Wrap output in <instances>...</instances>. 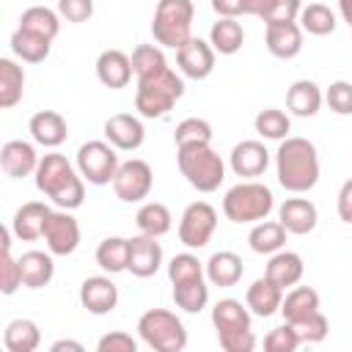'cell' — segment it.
Returning <instances> with one entry per match:
<instances>
[{"mask_svg": "<svg viewBox=\"0 0 352 352\" xmlns=\"http://www.w3.org/2000/svg\"><path fill=\"white\" fill-rule=\"evenodd\" d=\"M19 28L22 30H30V33H38L44 38H55L58 30H60V14L47 8V6H30L22 11L19 16Z\"/></svg>", "mask_w": 352, "mask_h": 352, "instance_id": "cell-36", "label": "cell"}, {"mask_svg": "<svg viewBox=\"0 0 352 352\" xmlns=\"http://www.w3.org/2000/svg\"><path fill=\"white\" fill-rule=\"evenodd\" d=\"M104 140L118 151H138L146 140L143 121L132 113H116L104 121Z\"/></svg>", "mask_w": 352, "mask_h": 352, "instance_id": "cell-13", "label": "cell"}, {"mask_svg": "<svg viewBox=\"0 0 352 352\" xmlns=\"http://www.w3.org/2000/svg\"><path fill=\"white\" fill-rule=\"evenodd\" d=\"M3 344L8 352H33L41 344V330L33 319H14L3 330Z\"/></svg>", "mask_w": 352, "mask_h": 352, "instance_id": "cell-30", "label": "cell"}, {"mask_svg": "<svg viewBox=\"0 0 352 352\" xmlns=\"http://www.w3.org/2000/svg\"><path fill=\"white\" fill-rule=\"evenodd\" d=\"M50 212H52V209H50L44 201H28V204H22V206L14 212V220H11L14 236L22 239V242H36V239H41Z\"/></svg>", "mask_w": 352, "mask_h": 352, "instance_id": "cell-19", "label": "cell"}, {"mask_svg": "<svg viewBox=\"0 0 352 352\" xmlns=\"http://www.w3.org/2000/svg\"><path fill=\"white\" fill-rule=\"evenodd\" d=\"M135 223H138V231L140 234H148V236H165L173 226V217H170V209L160 201H148L138 209L135 214Z\"/></svg>", "mask_w": 352, "mask_h": 352, "instance_id": "cell-34", "label": "cell"}, {"mask_svg": "<svg viewBox=\"0 0 352 352\" xmlns=\"http://www.w3.org/2000/svg\"><path fill=\"white\" fill-rule=\"evenodd\" d=\"M270 165V151L261 140H239L231 148V170L242 179H256L267 170Z\"/></svg>", "mask_w": 352, "mask_h": 352, "instance_id": "cell-17", "label": "cell"}, {"mask_svg": "<svg viewBox=\"0 0 352 352\" xmlns=\"http://www.w3.org/2000/svg\"><path fill=\"white\" fill-rule=\"evenodd\" d=\"M280 302H283V289L275 286L267 275L264 278H256L248 286V292H245V305L250 308L253 316H261V319L278 314L280 311Z\"/></svg>", "mask_w": 352, "mask_h": 352, "instance_id": "cell-23", "label": "cell"}, {"mask_svg": "<svg viewBox=\"0 0 352 352\" xmlns=\"http://www.w3.org/2000/svg\"><path fill=\"white\" fill-rule=\"evenodd\" d=\"M242 272H245V264L234 250H217L206 261V280L212 286H223V289L236 286Z\"/></svg>", "mask_w": 352, "mask_h": 352, "instance_id": "cell-27", "label": "cell"}, {"mask_svg": "<svg viewBox=\"0 0 352 352\" xmlns=\"http://www.w3.org/2000/svg\"><path fill=\"white\" fill-rule=\"evenodd\" d=\"M336 209H338V217H341L344 223H352V179H346V182L341 184Z\"/></svg>", "mask_w": 352, "mask_h": 352, "instance_id": "cell-52", "label": "cell"}, {"mask_svg": "<svg viewBox=\"0 0 352 352\" xmlns=\"http://www.w3.org/2000/svg\"><path fill=\"white\" fill-rule=\"evenodd\" d=\"M50 349H52V352H66V349H69V352H82L85 346H82L80 341H72V338H60V341H55Z\"/></svg>", "mask_w": 352, "mask_h": 352, "instance_id": "cell-55", "label": "cell"}, {"mask_svg": "<svg viewBox=\"0 0 352 352\" xmlns=\"http://www.w3.org/2000/svg\"><path fill=\"white\" fill-rule=\"evenodd\" d=\"M25 91V69L11 60V58H0V107L11 110Z\"/></svg>", "mask_w": 352, "mask_h": 352, "instance_id": "cell-33", "label": "cell"}, {"mask_svg": "<svg viewBox=\"0 0 352 352\" xmlns=\"http://www.w3.org/2000/svg\"><path fill=\"white\" fill-rule=\"evenodd\" d=\"M28 129H30V138L44 148H58L69 138L66 118L55 110H38L36 116H30Z\"/></svg>", "mask_w": 352, "mask_h": 352, "instance_id": "cell-22", "label": "cell"}, {"mask_svg": "<svg viewBox=\"0 0 352 352\" xmlns=\"http://www.w3.org/2000/svg\"><path fill=\"white\" fill-rule=\"evenodd\" d=\"M50 47H52V38H44L38 33H30V30H22V28H16L11 33V52L19 60H25V63H41V60H47Z\"/></svg>", "mask_w": 352, "mask_h": 352, "instance_id": "cell-32", "label": "cell"}, {"mask_svg": "<svg viewBox=\"0 0 352 352\" xmlns=\"http://www.w3.org/2000/svg\"><path fill=\"white\" fill-rule=\"evenodd\" d=\"M173 143H176V148L179 146H195V143H212V124L204 118H195V116L184 118L176 124Z\"/></svg>", "mask_w": 352, "mask_h": 352, "instance_id": "cell-44", "label": "cell"}, {"mask_svg": "<svg viewBox=\"0 0 352 352\" xmlns=\"http://www.w3.org/2000/svg\"><path fill=\"white\" fill-rule=\"evenodd\" d=\"M96 264L104 272H110V275L124 272L126 264H129V239H124V236H107V239H102L99 248H96Z\"/></svg>", "mask_w": 352, "mask_h": 352, "instance_id": "cell-37", "label": "cell"}, {"mask_svg": "<svg viewBox=\"0 0 352 352\" xmlns=\"http://www.w3.org/2000/svg\"><path fill=\"white\" fill-rule=\"evenodd\" d=\"M214 47L204 38H190L184 47L176 50V66L190 80H206L214 72Z\"/></svg>", "mask_w": 352, "mask_h": 352, "instance_id": "cell-12", "label": "cell"}, {"mask_svg": "<svg viewBox=\"0 0 352 352\" xmlns=\"http://www.w3.org/2000/svg\"><path fill=\"white\" fill-rule=\"evenodd\" d=\"M297 22H300L302 33H311V36H330L336 30V14L324 3H308V6H302Z\"/></svg>", "mask_w": 352, "mask_h": 352, "instance_id": "cell-39", "label": "cell"}, {"mask_svg": "<svg viewBox=\"0 0 352 352\" xmlns=\"http://www.w3.org/2000/svg\"><path fill=\"white\" fill-rule=\"evenodd\" d=\"M267 3H270V0H242L245 16H258V19H261V14H264Z\"/></svg>", "mask_w": 352, "mask_h": 352, "instance_id": "cell-54", "label": "cell"}, {"mask_svg": "<svg viewBox=\"0 0 352 352\" xmlns=\"http://www.w3.org/2000/svg\"><path fill=\"white\" fill-rule=\"evenodd\" d=\"M264 41L275 58L292 60L302 50V28H300V22H272L264 30Z\"/></svg>", "mask_w": 352, "mask_h": 352, "instance_id": "cell-18", "label": "cell"}, {"mask_svg": "<svg viewBox=\"0 0 352 352\" xmlns=\"http://www.w3.org/2000/svg\"><path fill=\"white\" fill-rule=\"evenodd\" d=\"M176 162L182 176L187 179L190 187L198 192H214L220 190L226 179V162L209 143H195V146H179Z\"/></svg>", "mask_w": 352, "mask_h": 352, "instance_id": "cell-3", "label": "cell"}, {"mask_svg": "<svg viewBox=\"0 0 352 352\" xmlns=\"http://www.w3.org/2000/svg\"><path fill=\"white\" fill-rule=\"evenodd\" d=\"M324 102L336 116H352V82L336 80L324 91Z\"/></svg>", "mask_w": 352, "mask_h": 352, "instance_id": "cell-46", "label": "cell"}, {"mask_svg": "<svg viewBox=\"0 0 352 352\" xmlns=\"http://www.w3.org/2000/svg\"><path fill=\"white\" fill-rule=\"evenodd\" d=\"M220 346L226 352H250L256 346V336L253 330H245V333H228V336H217Z\"/></svg>", "mask_w": 352, "mask_h": 352, "instance_id": "cell-51", "label": "cell"}, {"mask_svg": "<svg viewBox=\"0 0 352 352\" xmlns=\"http://www.w3.org/2000/svg\"><path fill=\"white\" fill-rule=\"evenodd\" d=\"M96 349L99 352H138V341L124 330H113L96 341Z\"/></svg>", "mask_w": 352, "mask_h": 352, "instance_id": "cell-50", "label": "cell"}, {"mask_svg": "<svg viewBox=\"0 0 352 352\" xmlns=\"http://www.w3.org/2000/svg\"><path fill=\"white\" fill-rule=\"evenodd\" d=\"M58 14L66 22H88L94 16V0H58Z\"/></svg>", "mask_w": 352, "mask_h": 352, "instance_id": "cell-49", "label": "cell"}, {"mask_svg": "<svg viewBox=\"0 0 352 352\" xmlns=\"http://www.w3.org/2000/svg\"><path fill=\"white\" fill-rule=\"evenodd\" d=\"M209 44L220 55H234L245 44V30L234 16H220L209 30Z\"/></svg>", "mask_w": 352, "mask_h": 352, "instance_id": "cell-31", "label": "cell"}, {"mask_svg": "<svg viewBox=\"0 0 352 352\" xmlns=\"http://www.w3.org/2000/svg\"><path fill=\"white\" fill-rule=\"evenodd\" d=\"M118 154L116 146H110L107 140H88L77 148V170L88 184H113L116 173H118Z\"/></svg>", "mask_w": 352, "mask_h": 352, "instance_id": "cell-8", "label": "cell"}, {"mask_svg": "<svg viewBox=\"0 0 352 352\" xmlns=\"http://www.w3.org/2000/svg\"><path fill=\"white\" fill-rule=\"evenodd\" d=\"M253 126H256V132H258L264 140H283V138H289V132H292L289 116H286L283 110H278V107L258 110Z\"/></svg>", "mask_w": 352, "mask_h": 352, "instance_id": "cell-42", "label": "cell"}, {"mask_svg": "<svg viewBox=\"0 0 352 352\" xmlns=\"http://www.w3.org/2000/svg\"><path fill=\"white\" fill-rule=\"evenodd\" d=\"M80 302H82V308H85L88 314L104 316V314H110V311L118 305V289H116V283H113L110 278H104V275H91V278H85L82 286H80Z\"/></svg>", "mask_w": 352, "mask_h": 352, "instance_id": "cell-15", "label": "cell"}, {"mask_svg": "<svg viewBox=\"0 0 352 352\" xmlns=\"http://www.w3.org/2000/svg\"><path fill=\"white\" fill-rule=\"evenodd\" d=\"M338 14H341V19L352 28V0H338Z\"/></svg>", "mask_w": 352, "mask_h": 352, "instance_id": "cell-56", "label": "cell"}, {"mask_svg": "<svg viewBox=\"0 0 352 352\" xmlns=\"http://www.w3.org/2000/svg\"><path fill=\"white\" fill-rule=\"evenodd\" d=\"M322 102H324V94H322V88L314 80H297L286 91V107L294 116H300V118L316 116L319 107H322Z\"/></svg>", "mask_w": 352, "mask_h": 352, "instance_id": "cell-26", "label": "cell"}, {"mask_svg": "<svg viewBox=\"0 0 352 352\" xmlns=\"http://www.w3.org/2000/svg\"><path fill=\"white\" fill-rule=\"evenodd\" d=\"M184 96V80L168 66L165 72H157L151 77L138 80L135 91V110L143 118H162L173 104Z\"/></svg>", "mask_w": 352, "mask_h": 352, "instance_id": "cell-4", "label": "cell"}, {"mask_svg": "<svg viewBox=\"0 0 352 352\" xmlns=\"http://www.w3.org/2000/svg\"><path fill=\"white\" fill-rule=\"evenodd\" d=\"M160 267H162V248H160L157 236H148V234L132 236L126 272H132L135 278H151V275H157Z\"/></svg>", "mask_w": 352, "mask_h": 352, "instance_id": "cell-14", "label": "cell"}, {"mask_svg": "<svg viewBox=\"0 0 352 352\" xmlns=\"http://www.w3.org/2000/svg\"><path fill=\"white\" fill-rule=\"evenodd\" d=\"M206 275V267L198 261V256L192 253H179L170 258L168 264V278L170 283H182V280H190V278H204Z\"/></svg>", "mask_w": 352, "mask_h": 352, "instance_id": "cell-45", "label": "cell"}, {"mask_svg": "<svg viewBox=\"0 0 352 352\" xmlns=\"http://www.w3.org/2000/svg\"><path fill=\"white\" fill-rule=\"evenodd\" d=\"M275 206V198H272V190L261 182H239L234 184L226 198H223V214L231 220V223H258V220H267L270 212Z\"/></svg>", "mask_w": 352, "mask_h": 352, "instance_id": "cell-6", "label": "cell"}, {"mask_svg": "<svg viewBox=\"0 0 352 352\" xmlns=\"http://www.w3.org/2000/svg\"><path fill=\"white\" fill-rule=\"evenodd\" d=\"M212 8L217 16H242L245 8H242V0H212Z\"/></svg>", "mask_w": 352, "mask_h": 352, "instance_id": "cell-53", "label": "cell"}, {"mask_svg": "<svg viewBox=\"0 0 352 352\" xmlns=\"http://www.w3.org/2000/svg\"><path fill=\"white\" fill-rule=\"evenodd\" d=\"M36 187L44 192L58 209H77L85 201V179L63 154H44L36 168Z\"/></svg>", "mask_w": 352, "mask_h": 352, "instance_id": "cell-2", "label": "cell"}, {"mask_svg": "<svg viewBox=\"0 0 352 352\" xmlns=\"http://www.w3.org/2000/svg\"><path fill=\"white\" fill-rule=\"evenodd\" d=\"M217 228V212L206 201H192L179 220V242L190 250H201L209 245L212 234Z\"/></svg>", "mask_w": 352, "mask_h": 352, "instance_id": "cell-9", "label": "cell"}, {"mask_svg": "<svg viewBox=\"0 0 352 352\" xmlns=\"http://www.w3.org/2000/svg\"><path fill=\"white\" fill-rule=\"evenodd\" d=\"M212 324L217 330V336H228V333H245L250 330V308L242 305L234 297L217 300L212 308Z\"/></svg>", "mask_w": 352, "mask_h": 352, "instance_id": "cell-25", "label": "cell"}, {"mask_svg": "<svg viewBox=\"0 0 352 352\" xmlns=\"http://www.w3.org/2000/svg\"><path fill=\"white\" fill-rule=\"evenodd\" d=\"M302 11V0H270L264 14H261V22L264 25H272V22H297Z\"/></svg>", "mask_w": 352, "mask_h": 352, "instance_id": "cell-47", "label": "cell"}, {"mask_svg": "<svg viewBox=\"0 0 352 352\" xmlns=\"http://www.w3.org/2000/svg\"><path fill=\"white\" fill-rule=\"evenodd\" d=\"M173 302L176 308L187 311V314H198L206 308L209 302V286L204 278H190L182 283H173Z\"/></svg>", "mask_w": 352, "mask_h": 352, "instance_id": "cell-38", "label": "cell"}, {"mask_svg": "<svg viewBox=\"0 0 352 352\" xmlns=\"http://www.w3.org/2000/svg\"><path fill=\"white\" fill-rule=\"evenodd\" d=\"M278 220L289 234L302 236V234H311L316 228L319 214H316V206L308 198H286L278 206Z\"/></svg>", "mask_w": 352, "mask_h": 352, "instance_id": "cell-21", "label": "cell"}, {"mask_svg": "<svg viewBox=\"0 0 352 352\" xmlns=\"http://www.w3.org/2000/svg\"><path fill=\"white\" fill-rule=\"evenodd\" d=\"M154 187V173H151V165L146 160H126L118 165V173L113 179V190H116V198H121L124 204H138L143 198H148Z\"/></svg>", "mask_w": 352, "mask_h": 352, "instance_id": "cell-10", "label": "cell"}, {"mask_svg": "<svg viewBox=\"0 0 352 352\" xmlns=\"http://www.w3.org/2000/svg\"><path fill=\"white\" fill-rule=\"evenodd\" d=\"M286 234L289 231L280 226V220H258V223H253V228L248 234V242H250V250L253 253L272 256V253L283 250Z\"/></svg>", "mask_w": 352, "mask_h": 352, "instance_id": "cell-29", "label": "cell"}, {"mask_svg": "<svg viewBox=\"0 0 352 352\" xmlns=\"http://www.w3.org/2000/svg\"><path fill=\"white\" fill-rule=\"evenodd\" d=\"M143 344L154 352H182L187 346V330L182 319L168 308H148L138 319Z\"/></svg>", "mask_w": 352, "mask_h": 352, "instance_id": "cell-7", "label": "cell"}, {"mask_svg": "<svg viewBox=\"0 0 352 352\" xmlns=\"http://www.w3.org/2000/svg\"><path fill=\"white\" fill-rule=\"evenodd\" d=\"M302 272H305L302 256L294 253V250H278V253H272L270 261H267V270H264V275H267L275 286H280L283 292H286L289 286H297V283L302 280Z\"/></svg>", "mask_w": 352, "mask_h": 352, "instance_id": "cell-24", "label": "cell"}, {"mask_svg": "<svg viewBox=\"0 0 352 352\" xmlns=\"http://www.w3.org/2000/svg\"><path fill=\"white\" fill-rule=\"evenodd\" d=\"M38 160L41 157L36 154L33 143H28V140H8L0 148V168L11 179H25V176L36 173Z\"/></svg>", "mask_w": 352, "mask_h": 352, "instance_id": "cell-16", "label": "cell"}, {"mask_svg": "<svg viewBox=\"0 0 352 352\" xmlns=\"http://www.w3.org/2000/svg\"><path fill=\"white\" fill-rule=\"evenodd\" d=\"M297 346H302V344H300V338H297V333L289 322H283L280 327H275L264 336V349L267 352H294Z\"/></svg>", "mask_w": 352, "mask_h": 352, "instance_id": "cell-48", "label": "cell"}, {"mask_svg": "<svg viewBox=\"0 0 352 352\" xmlns=\"http://www.w3.org/2000/svg\"><path fill=\"white\" fill-rule=\"evenodd\" d=\"M275 168H278V182L283 190L300 195L316 187L319 182V154L316 146L308 138H283L278 151H275Z\"/></svg>", "mask_w": 352, "mask_h": 352, "instance_id": "cell-1", "label": "cell"}, {"mask_svg": "<svg viewBox=\"0 0 352 352\" xmlns=\"http://www.w3.org/2000/svg\"><path fill=\"white\" fill-rule=\"evenodd\" d=\"M319 311V292L311 289V286H294L283 294V302H280V314H283V322H294V319H302L308 314Z\"/></svg>", "mask_w": 352, "mask_h": 352, "instance_id": "cell-35", "label": "cell"}, {"mask_svg": "<svg viewBox=\"0 0 352 352\" xmlns=\"http://www.w3.org/2000/svg\"><path fill=\"white\" fill-rule=\"evenodd\" d=\"M19 270H22V286L25 289H41L52 280L55 275V264H52V253L44 250H28L19 256Z\"/></svg>", "mask_w": 352, "mask_h": 352, "instance_id": "cell-28", "label": "cell"}, {"mask_svg": "<svg viewBox=\"0 0 352 352\" xmlns=\"http://www.w3.org/2000/svg\"><path fill=\"white\" fill-rule=\"evenodd\" d=\"M132 69H135V77H151L157 72H165L168 69V60H165V52L157 47V44H138L132 50Z\"/></svg>", "mask_w": 352, "mask_h": 352, "instance_id": "cell-41", "label": "cell"}, {"mask_svg": "<svg viewBox=\"0 0 352 352\" xmlns=\"http://www.w3.org/2000/svg\"><path fill=\"white\" fill-rule=\"evenodd\" d=\"M289 324L294 327L300 344H319V341H324L327 333H330V322H327V316H324L322 311H314V314H308V316H302V319H294V322H289Z\"/></svg>", "mask_w": 352, "mask_h": 352, "instance_id": "cell-43", "label": "cell"}, {"mask_svg": "<svg viewBox=\"0 0 352 352\" xmlns=\"http://www.w3.org/2000/svg\"><path fill=\"white\" fill-rule=\"evenodd\" d=\"M11 234L14 231L3 228V250H0V292L3 294H14L22 286L19 258L11 256Z\"/></svg>", "mask_w": 352, "mask_h": 352, "instance_id": "cell-40", "label": "cell"}, {"mask_svg": "<svg viewBox=\"0 0 352 352\" xmlns=\"http://www.w3.org/2000/svg\"><path fill=\"white\" fill-rule=\"evenodd\" d=\"M135 69H132V58L121 50H104L99 58H96V77L104 88H126L129 80H132Z\"/></svg>", "mask_w": 352, "mask_h": 352, "instance_id": "cell-20", "label": "cell"}, {"mask_svg": "<svg viewBox=\"0 0 352 352\" xmlns=\"http://www.w3.org/2000/svg\"><path fill=\"white\" fill-rule=\"evenodd\" d=\"M44 242L52 256H72L80 245V223L69 209H52L44 226Z\"/></svg>", "mask_w": 352, "mask_h": 352, "instance_id": "cell-11", "label": "cell"}, {"mask_svg": "<svg viewBox=\"0 0 352 352\" xmlns=\"http://www.w3.org/2000/svg\"><path fill=\"white\" fill-rule=\"evenodd\" d=\"M192 0H160L151 19V33L160 47L179 50L192 38Z\"/></svg>", "mask_w": 352, "mask_h": 352, "instance_id": "cell-5", "label": "cell"}]
</instances>
